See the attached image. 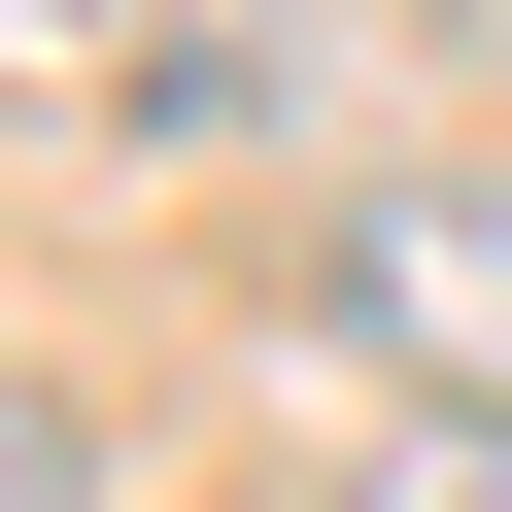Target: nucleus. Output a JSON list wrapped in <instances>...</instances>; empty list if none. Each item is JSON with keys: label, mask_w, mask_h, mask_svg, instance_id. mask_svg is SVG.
<instances>
[{"label": "nucleus", "mask_w": 512, "mask_h": 512, "mask_svg": "<svg viewBox=\"0 0 512 512\" xmlns=\"http://www.w3.org/2000/svg\"><path fill=\"white\" fill-rule=\"evenodd\" d=\"M376 69H410V0H205V35H171V137H308Z\"/></svg>", "instance_id": "f257e3e1"}, {"label": "nucleus", "mask_w": 512, "mask_h": 512, "mask_svg": "<svg viewBox=\"0 0 512 512\" xmlns=\"http://www.w3.org/2000/svg\"><path fill=\"white\" fill-rule=\"evenodd\" d=\"M342 308H376V342H444V376L512 410V205H342Z\"/></svg>", "instance_id": "f03ea898"}, {"label": "nucleus", "mask_w": 512, "mask_h": 512, "mask_svg": "<svg viewBox=\"0 0 512 512\" xmlns=\"http://www.w3.org/2000/svg\"><path fill=\"white\" fill-rule=\"evenodd\" d=\"M376 512H512V410H444V444H376Z\"/></svg>", "instance_id": "7ed1b4c3"}, {"label": "nucleus", "mask_w": 512, "mask_h": 512, "mask_svg": "<svg viewBox=\"0 0 512 512\" xmlns=\"http://www.w3.org/2000/svg\"><path fill=\"white\" fill-rule=\"evenodd\" d=\"M0 512H69V410H35V376H0Z\"/></svg>", "instance_id": "20e7f679"}]
</instances>
